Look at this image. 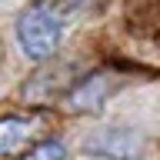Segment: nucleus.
<instances>
[{
  "label": "nucleus",
  "mask_w": 160,
  "mask_h": 160,
  "mask_svg": "<svg viewBox=\"0 0 160 160\" xmlns=\"http://www.w3.org/2000/svg\"><path fill=\"white\" fill-rule=\"evenodd\" d=\"M13 33H17L20 53L27 60H33V63L50 60L60 50V40H63V13H60L57 3L37 0L17 17Z\"/></svg>",
  "instance_id": "obj_1"
},
{
  "label": "nucleus",
  "mask_w": 160,
  "mask_h": 160,
  "mask_svg": "<svg viewBox=\"0 0 160 160\" xmlns=\"http://www.w3.org/2000/svg\"><path fill=\"white\" fill-rule=\"evenodd\" d=\"M80 150L90 160H140L147 150V140L133 127H103L90 133Z\"/></svg>",
  "instance_id": "obj_2"
},
{
  "label": "nucleus",
  "mask_w": 160,
  "mask_h": 160,
  "mask_svg": "<svg viewBox=\"0 0 160 160\" xmlns=\"http://www.w3.org/2000/svg\"><path fill=\"white\" fill-rule=\"evenodd\" d=\"M120 80L110 77V73H90L87 80H80L77 87L67 93V110L73 113H100V110L107 107V100L117 93Z\"/></svg>",
  "instance_id": "obj_3"
},
{
  "label": "nucleus",
  "mask_w": 160,
  "mask_h": 160,
  "mask_svg": "<svg viewBox=\"0 0 160 160\" xmlns=\"http://www.w3.org/2000/svg\"><path fill=\"white\" fill-rule=\"evenodd\" d=\"M33 117H0V157L17 153L20 147H27L30 133H33Z\"/></svg>",
  "instance_id": "obj_4"
},
{
  "label": "nucleus",
  "mask_w": 160,
  "mask_h": 160,
  "mask_svg": "<svg viewBox=\"0 0 160 160\" xmlns=\"http://www.w3.org/2000/svg\"><path fill=\"white\" fill-rule=\"evenodd\" d=\"M20 160H67V147L60 140H40L20 153Z\"/></svg>",
  "instance_id": "obj_5"
}]
</instances>
